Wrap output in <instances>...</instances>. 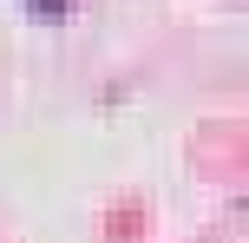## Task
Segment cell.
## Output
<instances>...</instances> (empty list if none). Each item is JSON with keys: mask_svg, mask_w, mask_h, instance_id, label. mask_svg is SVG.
<instances>
[{"mask_svg": "<svg viewBox=\"0 0 249 243\" xmlns=\"http://www.w3.org/2000/svg\"><path fill=\"white\" fill-rule=\"evenodd\" d=\"M33 13H46V20H59V13H72V0H33Z\"/></svg>", "mask_w": 249, "mask_h": 243, "instance_id": "1", "label": "cell"}]
</instances>
